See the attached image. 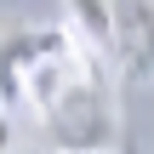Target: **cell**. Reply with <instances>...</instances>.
<instances>
[{"label": "cell", "instance_id": "obj_2", "mask_svg": "<svg viewBox=\"0 0 154 154\" xmlns=\"http://www.w3.org/2000/svg\"><path fill=\"white\" fill-rule=\"evenodd\" d=\"M40 126H46V143L57 154H114L120 143V120H114V97L109 86L91 74H80L74 86H63L46 109H40Z\"/></svg>", "mask_w": 154, "mask_h": 154}, {"label": "cell", "instance_id": "obj_3", "mask_svg": "<svg viewBox=\"0 0 154 154\" xmlns=\"http://www.w3.org/2000/svg\"><path fill=\"white\" fill-rule=\"evenodd\" d=\"M114 57L126 80L154 74V0H120L114 6Z\"/></svg>", "mask_w": 154, "mask_h": 154}, {"label": "cell", "instance_id": "obj_4", "mask_svg": "<svg viewBox=\"0 0 154 154\" xmlns=\"http://www.w3.org/2000/svg\"><path fill=\"white\" fill-rule=\"evenodd\" d=\"M114 6L120 0H63V29L86 51H114Z\"/></svg>", "mask_w": 154, "mask_h": 154}, {"label": "cell", "instance_id": "obj_5", "mask_svg": "<svg viewBox=\"0 0 154 154\" xmlns=\"http://www.w3.org/2000/svg\"><path fill=\"white\" fill-rule=\"evenodd\" d=\"M46 154H57V149H46Z\"/></svg>", "mask_w": 154, "mask_h": 154}, {"label": "cell", "instance_id": "obj_1", "mask_svg": "<svg viewBox=\"0 0 154 154\" xmlns=\"http://www.w3.org/2000/svg\"><path fill=\"white\" fill-rule=\"evenodd\" d=\"M86 46L69 29H11L0 40V109H46L63 86L91 74Z\"/></svg>", "mask_w": 154, "mask_h": 154}]
</instances>
